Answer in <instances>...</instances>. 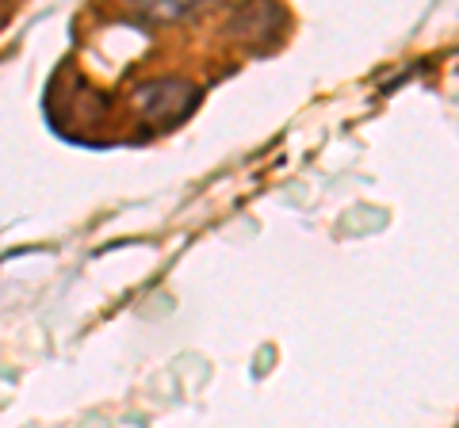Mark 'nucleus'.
Segmentation results:
<instances>
[{
  "label": "nucleus",
  "mask_w": 459,
  "mask_h": 428,
  "mask_svg": "<svg viewBox=\"0 0 459 428\" xmlns=\"http://www.w3.org/2000/svg\"><path fill=\"white\" fill-rule=\"evenodd\" d=\"M195 89L188 81H150L134 92V104L157 123H177L195 107Z\"/></svg>",
  "instance_id": "f257e3e1"
}]
</instances>
